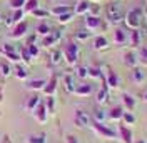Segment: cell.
Returning a JSON list of instances; mask_svg holds the SVG:
<instances>
[{"label":"cell","mask_w":147,"mask_h":143,"mask_svg":"<svg viewBox=\"0 0 147 143\" xmlns=\"http://www.w3.org/2000/svg\"><path fill=\"white\" fill-rule=\"evenodd\" d=\"M114 42L117 45L129 43V32H125L124 28H115L114 30Z\"/></svg>","instance_id":"cell-9"},{"label":"cell","mask_w":147,"mask_h":143,"mask_svg":"<svg viewBox=\"0 0 147 143\" xmlns=\"http://www.w3.org/2000/svg\"><path fill=\"white\" fill-rule=\"evenodd\" d=\"M146 32H147V28H146Z\"/></svg>","instance_id":"cell-51"},{"label":"cell","mask_w":147,"mask_h":143,"mask_svg":"<svg viewBox=\"0 0 147 143\" xmlns=\"http://www.w3.org/2000/svg\"><path fill=\"white\" fill-rule=\"evenodd\" d=\"M102 27V20L97 15H87L85 17V28L87 30H97V28Z\"/></svg>","instance_id":"cell-10"},{"label":"cell","mask_w":147,"mask_h":143,"mask_svg":"<svg viewBox=\"0 0 147 143\" xmlns=\"http://www.w3.org/2000/svg\"><path fill=\"white\" fill-rule=\"evenodd\" d=\"M136 143H146V142H144V140H137Z\"/></svg>","instance_id":"cell-48"},{"label":"cell","mask_w":147,"mask_h":143,"mask_svg":"<svg viewBox=\"0 0 147 143\" xmlns=\"http://www.w3.org/2000/svg\"><path fill=\"white\" fill-rule=\"evenodd\" d=\"M27 28H28L27 22H20L17 27H15V30L10 33V37H12V38H20V37H24L25 33H27Z\"/></svg>","instance_id":"cell-19"},{"label":"cell","mask_w":147,"mask_h":143,"mask_svg":"<svg viewBox=\"0 0 147 143\" xmlns=\"http://www.w3.org/2000/svg\"><path fill=\"white\" fill-rule=\"evenodd\" d=\"M142 12L139 9H130L129 12H125V17H124V22L130 30H137L140 25H142Z\"/></svg>","instance_id":"cell-2"},{"label":"cell","mask_w":147,"mask_h":143,"mask_svg":"<svg viewBox=\"0 0 147 143\" xmlns=\"http://www.w3.org/2000/svg\"><path fill=\"white\" fill-rule=\"evenodd\" d=\"M20 57H22L25 62H32V58H34V57L30 55V52H28V48H24V50L20 52Z\"/></svg>","instance_id":"cell-43"},{"label":"cell","mask_w":147,"mask_h":143,"mask_svg":"<svg viewBox=\"0 0 147 143\" xmlns=\"http://www.w3.org/2000/svg\"><path fill=\"white\" fill-rule=\"evenodd\" d=\"M122 115H124V108L122 107H114L112 110L109 112V118L110 120H122Z\"/></svg>","instance_id":"cell-26"},{"label":"cell","mask_w":147,"mask_h":143,"mask_svg":"<svg viewBox=\"0 0 147 143\" xmlns=\"http://www.w3.org/2000/svg\"><path fill=\"white\" fill-rule=\"evenodd\" d=\"M105 118H109V113H105L102 108H97L95 113H94V122H100V123H104Z\"/></svg>","instance_id":"cell-30"},{"label":"cell","mask_w":147,"mask_h":143,"mask_svg":"<svg viewBox=\"0 0 147 143\" xmlns=\"http://www.w3.org/2000/svg\"><path fill=\"white\" fill-rule=\"evenodd\" d=\"M94 130L97 132V133L104 136V138H109V140H114V138H117V132L114 130V128H110L107 126L105 123H100V122H94Z\"/></svg>","instance_id":"cell-4"},{"label":"cell","mask_w":147,"mask_h":143,"mask_svg":"<svg viewBox=\"0 0 147 143\" xmlns=\"http://www.w3.org/2000/svg\"><path fill=\"white\" fill-rule=\"evenodd\" d=\"M28 52H30V55H32V57H37V55H38V47H37L35 43H28Z\"/></svg>","instance_id":"cell-44"},{"label":"cell","mask_w":147,"mask_h":143,"mask_svg":"<svg viewBox=\"0 0 147 143\" xmlns=\"http://www.w3.org/2000/svg\"><path fill=\"white\" fill-rule=\"evenodd\" d=\"M92 2H99V0H92Z\"/></svg>","instance_id":"cell-50"},{"label":"cell","mask_w":147,"mask_h":143,"mask_svg":"<svg viewBox=\"0 0 147 143\" xmlns=\"http://www.w3.org/2000/svg\"><path fill=\"white\" fill-rule=\"evenodd\" d=\"M40 103V97L38 95H32L30 98H28V102H27V105H25V108H27L28 112H34L35 110V107Z\"/></svg>","instance_id":"cell-29"},{"label":"cell","mask_w":147,"mask_h":143,"mask_svg":"<svg viewBox=\"0 0 147 143\" xmlns=\"http://www.w3.org/2000/svg\"><path fill=\"white\" fill-rule=\"evenodd\" d=\"M119 133H120V136H122L124 143H134L132 142V132H130V128H127L125 125H120L119 126Z\"/></svg>","instance_id":"cell-23"},{"label":"cell","mask_w":147,"mask_h":143,"mask_svg":"<svg viewBox=\"0 0 147 143\" xmlns=\"http://www.w3.org/2000/svg\"><path fill=\"white\" fill-rule=\"evenodd\" d=\"M112 2H122V0H112Z\"/></svg>","instance_id":"cell-49"},{"label":"cell","mask_w":147,"mask_h":143,"mask_svg":"<svg viewBox=\"0 0 147 143\" xmlns=\"http://www.w3.org/2000/svg\"><path fill=\"white\" fill-rule=\"evenodd\" d=\"M107 20L114 25H119L120 22L125 17V12H124V5H120V2H110L107 5Z\"/></svg>","instance_id":"cell-1"},{"label":"cell","mask_w":147,"mask_h":143,"mask_svg":"<svg viewBox=\"0 0 147 143\" xmlns=\"http://www.w3.org/2000/svg\"><path fill=\"white\" fill-rule=\"evenodd\" d=\"M129 43H130V47H140V43H142V35H140V32L137 30H132V32H129Z\"/></svg>","instance_id":"cell-16"},{"label":"cell","mask_w":147,"mask_h":143,"mask_svg":"<svg viewBox=\"0 0 147 143\" xmlns=\"http://www.w3.org/2000/svg\"><path fill=\"white\" fill-rule=\"evenodd\" d=\"M130 78H132V82L136 85H140V83H144V80H146V72L142 70V68H139V67H134L132 72H130Z\"/></svg>","instance_id":"cell-12"},{"label":"cell","mask_w":147,"mask_h":143,"mask_svg":"<svg viewBox=\"0 0 147 143\" xmlns=\"http://www.w3.org/2000/svg\"><path fill=\"white\" fill-rule=\"evenodd\" d=\"M72 10V7L70 5H55V7H52V10H50V13H54V15H62V13H67V12H70Z\"/></svg>","instance_id":"cell-25"},{"label":"cell","mask_w":147,"mask_h":143,"mask_svg":"<svg viewBox=\"0 0 147 143\" xmlns=\"http://www.w3.org/2000/svg\"><path fill=\"white\" fill-rule=\"evenodd\" d=\"M45 85H47V80H44V78H34V80L27 82L28 90H44Z\"/></svg>","instance_id":"cell-21"},{"label":"cell","mask_w":147,"mask_h":143,"mask_svg":"<svg viewBox=\"0 0 147 143\" xmlns=\"http://www.w3.org/2000/svg\"><path fill=\"white\" fill-rule=\"evenodd\" d=\"M142 100H144V102L147 103V90L144 92V93H142Z\"/></svg>","instance_id":"cell-47"},{"label":"cell","mask_w":147,"mask_h":143,"mask_svg":"<svg viewBox=\"0 0 147 143\" xmlns=\"http://www.w3.org/2000/svg\"><path fill=\"white\" fill-rule=\"evenodd\" d=\"M15 75H17V78H20V80L27 78V75H28L27 67H22V65H17V67H15Z\"/></svg>","instance_id":"cell-33"},{"label":"cell","mask_w":147,"mask_h":143,"mask_svg":"<svg viewBox=\"0 0 147 143\" xmlns=\"http://www.w3.org/2000/svg\"><path fill=\"white\" fill-rule=\"evenodd\" d=\"M89 12H90V3H89V0H80V2H77L75 7H74V13H75V15H85V13H89Z\"/></svg>","instance_id":"cell-13"},{"label":"cell","mask_w":147,"mask_h":143,"mask_svg":"<svg viewBox=\"0 0 147 143\" xmlns=\"http://www.w3.org/2000/svg\"><path fill=\"white\" fill-rule=\"evenodd\" d=\"M137 62H139V55L136 53L134 50H129V52H125V55H124V63H125L127 67L134 68V67H137Z\"/></svg>","instance_id":"cell-14"},{"label":"cell","mask_w":147,"mask_h":143,"mask_svg":"<svg viewBox=\"0 0 147 143\" xmlns=\"http://www.w3.org/2000/svg\"><path fill=\"white\" fill-rule=\"evenodd\" d=\"M35 9H38V0H27L24 12H34Z\"/></svg>","instance_id":"cell-37"},{"label":"cell","mask_w":147,"mask_h":143,"mask_svg":"<svg viewBox=\"0 0 147 143\" xmlns=\"http://www.w3.org/2000/svg\"><path fill=\"white\" fill-rule=\"evenodd\" d=\"M45 108L49 113H55V98L54 95H50V97H47L45 100Z\"/></svg>","instance_id":"cell-34"},{"label":"cell","mask_w":147,"mask_h":143,"mask_svg":"<svg viewBox=\"0 0 147 143\" xmlns=\"http://www.w3.org/2000/svg\"><path fill=\"white\" fill-rule=\"evenodd\" d=\"M0 72H2V75L7 78V77H10V73H12V68H10L9 63H0Z\"/></svg>","instance_id":"cell-41"},{"label":"cell","mask_w":147,"mask_h":143,"mask_svg":"<svg viewBox=\"0 0 147 143\" xmlns=\"http://www.w3.org/2000/svg\"><path fill=\"white\" fill-rule=\"evenodd\" d=\"M104 75H105V80H107V87L109 88H117L119 87V77H117V73L114 70H107L104 72Z\"/></svg>","instance_id":"cell-11"},{"label":"cell","mask_w":147,"mask_h":143,"mask_svg":"<svg viewBox=\"0 0 147 143\" xmlns=\"http://www.w3.org/2000/svg\"><path fill=\"white\" fill-rule=\"evenodd\" d=\"M89 77H92V78H102V68L89 67Z\"/></svg>","instance_id":"cell-39"},{"label":"cell","mask_w":147,"mask_h":143,"mask_svg":"<svg viewBox=\"0 0 147 143\" xmlns=\"http://www.w3.org/2000/svg\"><path fill=\"white\" fill-rule=\"evenodd\" d=\"M122 103H124V107L127 108V112H132L134 108H136V97H132L130 93H122Z\"/></svg>","instance_id":"cell-18"},{"label":"cell","mask_w":147,"mask_h":143,"mask_svg":"<svg viewBox=\"0 0 147 143\" xmlns=\"http://www.w3.org/2000/svg\"><path fill=\"white\" fill-rule=\"evenodd\" d=\"M74 15H75V13H74V10H70V12H67V13L59 15L57 18H59V22H60V23H69V22L74 18Z\"/></svg>","instance_id":"cell-36"},{"label":"cell","mask_w":147,"mask_h":143,"mask_svg":"<svg viewBox=\"0 0 147 143\" xmlns=\"http://www.w3.org/2000/svg\"><path fill=\"white\" fill-rule=\"evenodd\" d=\"M79 52H80V48H79V45L75 43V42H69V43L65 45L64 57H65V62H67V65H69V67H74V65L77 63Z\"/></svg>","instance_id":"cell-3"},{"label":"cell","mask_w":147,"mask_h":143,"mask_svg":"<svg viewBox=\"0 0 147 143\" xmlns=\"http://www.w3.org/2000/svg\"><path fill=\"white\" fill-rule=\"evenodd\" d=\"M25 3H27V0H10V7H12V9H15V10L24 9V7H25Z\"/></svg>","instance_id":"cell-40"},{"label":"cell","mask_w":147,"mask_h":143,"mask_svg":"<svg viewBox=\"0 0 147 143\" xmlns=\"http://www.w3.org/2000/svg\"><path fill=\"white\" fill-rule=\"evenodd\" d=\"M2 52H3V55L9 58L10 62H18V60H22L20 53H17V50H15V47H13V45L5 43L3 47H2Z\"/></svg>","instance_id":"cell-6"},{"label":"cell","mask_w":147,"mask_h":143,"mask_svg":"<svg viewBox=\"0 0 147 143\" xmlns=\"http://www.w3.org/2000/svg\"><path fill=\"white\" fill-rule=\"evenodd\" d=\"M92 85H89V83H80V85H77V88H75V95L77 97H89L92 93Z\"/></svg>","instance_id":"cell-17"},{"label":"cell","mask_w":147,"mask_h":143,"mask_svg":"<svg viewBox=\"0 0 147 143\" xmlns=\"http://www.w3.org/2000/svg\"><path fill=\"white\" fill-rule=\"evenodd\" d=\"M92 35V32L90 30H87V28H84V30H79L77 33H75V38L79 40V42H85L89 37Z\"/></svg>","instance_id":"cell-32"},{"label":"cell","mask_w":147,"mask_h":143,"mask_svg":"<svg viewBox=\"0 0 147 143\" xmlns=\"http://www.w3.org/2000/svg\"><path fill=\"white\" fill-rule=\"evenodd\" d=\"M75 125L80 126V128H87L90 126V115L84 110H75Z\"/></svg>","instance_id":"cell-5"},{"label":"cell","mask_w":147,"mask_h":143,"mask_svg":"<svg viewBox=\"0 0 147 143\" xmlns=\"http://www.w3.org/2000/svg\"><path fill=\"white\" fill-rule=\"evenodd\" d=\"M94 48L95 50H107L109 48V40L104 35H99L94 38Z\"/></svg>","instance_id":"cell-20"},{"label":"cell","mask_w":147,"mask_h":143,"mask_svg":"<svg viewBox=\"0 0 147 143\" xmlns=\"http://www.w3.org/2000/svg\"><path fill=\"white\" fill-rule=\"evenodd\" d=\"M27 143H47V138L44 133H38V135H30L27 138Z\"/></svg>","instance_id":"cell-31"},{"label":"cell","mask_w":147,"mask_h":143,"mask_svg":"<svg viewBox=\"0 0 147 143\" xmlns=\"http://www.w3.org/2000/svg\"><path fill=\"white\" fill-rule=\"evenodd\" d=\"M32 113H34V116H35V120L38 122V123H45L47 122V115H49V112H47V108H45V103L40 102Z\"/></svg>","instance_id":"cell-8"},{"label":"cell","mask_w":147,"mask_h":143,"mask_svg":"<svg viewBox=\"0 0 147 143\" xmlns=\"http://www.w3.org/2000/svg\"><path fill=\"white\" fill-rule=\"evenodd\" d=\"M67 143H80L77 140V136H74V135H69L67 136Z\"/></svg>","instance_id":"cell-45"},{"label":"cell","mask_w":147,"mask_h":143,"mask_svg":"<svg viewBox=\"0 0 147 143\" xmlns=\"http://www.w3.org/2000/svg\"><path fill=\"white\" fill-rule=\"evenodd\" d=\"M32 13H34L37 18H45V17H49V15H50V12H47V10H42V9H35L34 12H32Z\"/></svg>","instance_id":"cell-42"},{"label":"cell","mask_w":147,"mask_h":143,"mask_svg":"<svg viewBox=\"0 0 147 143\" xmlns=\"http://www.w3.org/2000/svg\"><path fill=\"white\" fill-rule=\"evenodd\" d=\"M55 90H57V77H52L50 82H47V85L44 87V93L47 97H50V95L55 93Z\"/></svg>","instance_id":"cell-22"},{"label":"cell","mask_w":147,"mask_h":143,"mask_svg":"<svg viewBox=\"0 0 147 143\" xmlns=\"http://www.w3.org/2000/svg\"><path fill=\"white\" fill-rule=\"evenodd\" d=\"M64 88L67 93H74L75 92V88H77V85H75V75H72V73L65 75L64 77Z\"/></svg>","instance_id":"cell-15"},{"label":"cell","mask_w":147,"mask_h":143,"mask_svg":"<svg viewBox=\"0 0 147 143\" xmlns=\"http://www.w3.org/2000/svg\"><path fill=\"white\" fill-rule=\"evenodd\" d=\"M140 58H142L144 62H147V48H142V53H140Z\"/></svg>","instance_id":"cell-46"},{"label":"cell","mask_w":147,"mask_h":143,"mask_svg":"<svg viewBox=\"0 0 147 143\" xmlns=\"http://www.w3.org/2000/svg\"><path fill=\"white\" fill-rule=\"evenodd\" d=\"M38 35H42V37H45V35H49L50 32H52V28H50V25L49 23H45V22H42V23H38L37 25V30H35Z\"/></svg>","instance_id":"cell-28"},{"label":"cell","mask_w":147,"mask_h":143,"mask_svg":"<svg viewBox=\"0 0 147 143\" xmlns=\"http://www.w3.org/2000/svg\"><path fill=\"white\" fill-rule=\"evenodd\" d=\"M60 38H62V32H60V30H52L49 35L44 37L42 45H44V47H52V45H55Z\"/></svg>","instance_id":"cell-7"},{"label":"cell","mask_w":147,"mask_h":143,"mask_svg":"<svg viewBox=\"0 0 147 143\" xmlns=\"http://www.w3.org/2000/svg\"><path fill=\"white\" fill-rule=\"evenodd\" d=\"M75 75L79 77V78H87L89 77V67H77V70H75Z\"/></svg>","instance_id":"cell-38"},{"label":"cell","mask_w":147,"mask_h":143,"mask_svg":"<svg viewBox=\"0 0 147 143\" xmlns=\"http://www.w3.org/2000/svg\"><path fill=\"white\" fill-rule=\"evenodd\" d=\"M24 15H25L24 9L15 10V13H13V15L7 20V25H12V23H20V22H22V18H24Z\"/></svg>","instance_id":"cell-24"},{"label":"cell","mask_w":147,"mask_h":143,"mask_svg":"<svg viewBox=\"0 0 147 143\" xmlns=\"http://www.w3.org/2000/svg\"><path fill=\"white\" fill-rule=\"evenodd\" d=\"M122 120H124L125 125H134L136 123V115H132V112H124Z\"/></svg>","instance_id":"cell-35"},{"label":"cell","mask_w":147,"mask_h":143,"mask_svg":"<svg viewBox=\"0 0 147 143\" xmlns=\"http://www.w3.org/2000/svg\"><path fill=\"white\" fill-rule=\"evenodd\" d=\"M62 58H64V52L62 50H54L50 53V63L52 65H59V63L62 62Z\"/></svg>","instance_id":"cell-27"}]
</instances>
